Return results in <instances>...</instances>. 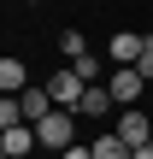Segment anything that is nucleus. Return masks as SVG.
<instances>
[{
  "label": "nucleus",
  "instance_id": "f257e3e1",
  "mask_svg": "<svg viewBox=\"0 0 153 159\" xmlns=\"http://www.w3.org/2000/svg\"><path fill=\"white\" fill-rule=\"evenodd\" d=\"M35 136H41V153H65V148H77V124H71V112H47V118L35 124Z\"/></svg>",
  "mask_w": 153,
  "mask_h": 159
},
{
  "label": "nucleus",
  "instance_id": "f03ea898",
  "mask_svg": "<svg viewBox=\"0 0 153 159\" xmlns=\"http://www.w3.org/2000/svg\"><path fill=\"white\" fill-rule=\"evenodd\" d=\"M47 94H53V106H59V112H77V106H83V94H88V83L77 77V65H65V71L47 83Z\"/></svg>",
  "mask_w": 153,
  "mask_h": 159
},
{
  "label": "nucleus",
  "instance_id": "7ed1b4c3",
  "mask_svg": "<svg viewBox=\"0 0 153 159\" xmlns=\"http://www.w3.org/2000/svg\"><path fill=\"white\" fill-rule=\"evenodd\" d=\"M35 153H41L35 124H12V130H0V159H35Z\"/></svg>",
  "mask_w": 153,
  "mask_h": 159
},
{
  "label": "nucleus",
  "instance_id": "20e7f679",
  "mask_svg": "<svg viewBox=\"0 0 153 159\" xmlns=\"http://www.w3.org/2000/svg\"><path fill=\"white\" fill-rule=\"evenodd\" d=\"M106 89H112V100H118V112H130V106L142 100V89H147V77H142L136 65H124V71H112V77H106Z\"/></svg>",
  "mask_w": 153,
  "mask_h": 159
},
{
  "label": "nucleus",
  "instance_id": "39448f33",
  "mask_svg": "<svg viewBox=\"0 0 153 159\" xmlns=\"http://www.w3.org/2000/svg\"><path fill=\"white\" fill-rule=\"evenodd\" d=\"M142 47H147V35H136V30H118V35L106 41V59L124 71V65H136V59H142Z\"/></svg>",
  "mask_w": 153,
  "mask_h": 159
},
{
  "label": "nucleus",
  "instance_id": "423d86ee",
  "mask_svg": "<svg viewBox=\"0 0 153 159\" xmlns=\"http://www.w3.org/2000/svg\"><path fill=\"white\" fill-rule=\"evenodd\" d=\"M118 136H124L130 148H142V142H153V124L136 112V106H130V112H118Z\"/></svg>",
  "mask_w": 153,
  "mask_h": 159
},
{
  "label": "nucleus",
  "instance_id": "0eeeda50",
  "mask_svg": "<svg viewBox=\"0 0 153 159\" xmlns=\"http://www.w3.org/2000/svg\"><path fill=\"white\" fill-rule=\"evenodd\" d=\"M106 106H118V100H112V89H106V83H88V94H83V106H77V112H83V118H106Z\"/></svg>",
  "mask_w": 153,
  "mask_h": 159
},
{
  "label": "nucleus",
  "instance_id": "6e6552de",
  "mask_svg": "<svg viewBox=\"0 0 153 159\" xmlns=\"http://www.w3.org/2000/svg\"><path fill=\"white\" fill-rule=\"evenodd\" d=\"M0 89H6V94H24V89H29L24 59H0Z\"/></svg>",
  "mask_w": 153,
  "mask_h": 159
},
{
  "label": "nucleus",
  "instance_id": "1a4fd4ad",
  "mask_svg": "<svg viewBox=\"0 0 153 159\" xmlns=\"http://www.w3.org/2000/svg\"><path fill=\"white\" fill-rule=\"evenodd\" d=\"M88 148H94V159H130V142H124L118 130H106V136H100V142H88Z\"/></svg>",
  "mask_w": 153,
  "mask_h": 159
},
{
  "label": "nucleus",
  "instance_id": "9d476101",
  "mask_svg": "<svg viewBox=\"0 0 153 159\" xmlns=\"http://www.w3.org/2000/svg\"><path fill=\"white\" fill-rule=\"evenodd\" d=\"M59 53H65V65H71V59H83V53H88L83 30H65V35H59Z\"/></svg>",
  "mask_w": 153,
  "mask_h": 159
},
{
  "label": "nucleus",
  "instance_id": "9b49d317",
  "mask_svg": "<svg viewBox=\"0 0 153 159\" xmlns=\"http://www.w3.org/2000/svg\"><path fill=\"white\" fill-rule=\"evenodd\" d=\"M71 65H77L83 83H100V59H94V53H83V59H71Z\"/></svg>",
  "mask_w": 153,
  "mask_h": 159
},
{
  "label": "nucleus",
  "instance_id": "f8f14e48",
  "mask_svg": "<svg viewBox=\"0 0 153 159\" xmlns=\"http://www.w3.org/2000/svg\"><path fill=\"white\" fill-rule=\"evenodd\" d=\"M0 124H6V130H12V124H24V112H18V94H6V100H0Z\"/></svg>",
  "mask_w": 153,
  "mask_h": 159
},
{
  "label": "nucleus",
  "instance_id": "ddd939ff",
  "mask_svg": "<svg viewBox=\"0 0 153 159\" xmlns=\"http://www.w3.org/2000/svg\"><path fill=\"white\" fill-rule=\"evenodd\" d=\"M136 71H142V77L153 83V35H147V47H142V59H136Z\"/></svg>",
  "mask_w": 153,
  "mask_h": 159
},
{
  "label": "nucleus",
  "instance_id": "4468645a",
  "mask_svg": "<svg viewBox=\"0 0 153 159\" xmlns=\"http://www.w3.org/2000/svg\"><path fill=\"white\" fill-rule=\"evenodd\" d=\"M59 159H94V148H88V142H77V148H65Z\"/></svg>",
  "mask_w": 153,
  "mask_h": 159
},
{
  "label": "nucleus",
  "instance_id": "2eb2a0df",
  "mask_svg": "<svg viewBox=\"0 0 153 159\" xmlns=\"http://www.w3.org/2000/svg\"><path fill=\"white\" fill-rule=\"evenodd\" d=\"M130 159H153V142H142V148H130Z\"/></svg>",
  "mask_w": 153,
  "mask_h": 159
},
{
  "label": "nucleus",
  "instance_id": "dca6fc26",
  "mask_svg": "<svg viewBox=\"0 0 153 159\" xmlns=\"http://www.w3.org/2000/svg\"><path fill=\"white\" fill-rule=\"evenodd\" d=\"M35 159H59V153H35Z\"/></svg>",
  "mask_w": 153,
  "mask_h": 159
}]
</instances>
